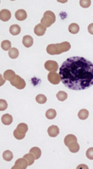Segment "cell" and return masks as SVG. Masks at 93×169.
Instances as JSON below:
<instances>
[{"instance_id": "cell-1", "label": "cell", "mask_w": 93, "mask_h": 169, "mask_svg": "<svg viewBox=\"0 0 93 169\" xmlns=\"http://www.w3.org/2000/svg\"><path fill=\"white\" fill-rule=\"evenodd\" d=\"M61 81L70 90L82 91L93 86V63L83 57H71L59 68Z\"/></svg>"}, {"instance_id": "cell-2", "label": "cell", "mask_w": 93, "mask_h": 169, "mask_svg": "<svg viewBox=\"0 0 93 169\" xmlns=\"http://www.w3.org/2000/svg\"><path fill=\"white\" fill-rule=\"evenodd\" d=\"M70 44L68 41L62 42L61 44H49L46 48V52L50 55H57L70 49Z\"/></svg>"}, {"instance_id": "cell-3", "label": "cell", "mask_w": 93, "mask_h": 169, "mask_svg": "<svg viewBox=\"0 0 93 169\" xmlns=\"http://www.w3.org/2000/svg\"><path fill=\"white\" fill-rule=\"evenodd\" d=\"M56 21V16L55 14L52 11H46L43 14V17L40 20L41 24L46 27H49L54 24Z\"/></svg>"}, {"instance_id": "cell-4", "label": "cell", "mask_w": 93, "mask_h": 169, "mask_svg": "<svg viewBox=\"0 0 93 169\" xmlns=\"http://www.w3.org/2000/svg\"><path fill=\"white\" fill-rule=\"evenodd\" d=\"M11 84L19 90H22L26 87V82L18 75H16V77L12 81H11Z\"/></svg>"}, {"instance_id": "cell-5", "label": "cell", "mask_w": 93, "mask_h": 169, "mask_svg": "<svg viewBox=\"0 0 93 169\" xmlns=\"http://www.w3.org/2000/svg\"><path fill=\"white\" fill-rule=\"evenodd\" d=\"M45 69L50 72H56L59 69V65L54 60H48L45 63Z\"/></svg>"}, {"instance_id": "cell-6", "label": "cell", "mask_w": 93, "mask_h": 169, "mask_svg": "<svg viewBox=\"0 0 93 169\" xmlns=\"http://www.w3.org/2000/svg\"><path fill=\"white\" fill-rule=\"evenodd\" d=\"M48 79L53 85H58L61 82L60 75L56 72H50L48 74Z\"/></svg>"}, {"instance_id": "cell-7", "label": "cell", "mask_w": 93, "mask_h": 169, "mask_svg": "<svg viewBox=\"0 0 93 169\" xmlns=\"http://www.w3.org/2000/svg\"><path fill=\"white\" fill-rule=\"evenodd\" d=\"M28 163L27 160L23 157V158H19L16 161L15 165L13 167H12V169H26L28 166Z\"/></svg>"}, {"instance_id": "cell-8", "label": "cell", "mask_w": 93, "mask_h": 169, "mask_svg": "<svg viewBox=\"0 0 93 169\" xmlns=\"http://www.w3.org/2000/svg\"><path fill=\"white\" fill-rule=\"evenodd\" d=\"M46 27H45V26H43L41 23L37 24V25H36L34 29L35 34L37 36H43V35L46 33Z\"/></svg>"}, {"instance_id": "cell-9", "label": "cell", "mask_w": 93, "mask_h": 169, "mask_svg": "<svg viewBox=\"0 0 93 169\" xmlns=\"http://www.w3.org/2000/svg\"><path fill=\"white\" fill-rule=\"evenodd\" d=\"M11 13L8 10L3 9L0 11V19L2 21H8L11 19Z\"/></svg>"}, {"instance_id": "cell-10", "label": "cell", "mask_w": 93, "mask_h": 169, "mask_svg": "<svg viewBox=\"0 0 93 169\" xmlns=\"http://www.w3.org/2000/svg\"><path fill=\"white\" fill-rule=\"evenodd\" d=\"M48 133L49 135L51 138H55V137L57 136L59 133V129L57 126H51L49 127V129H48Z\"/></svg>"}, {"instance_id": "cell-11", "label": "cell", "mask_w": 93, "mask_h": 169, "mask_svg": "<svg viewBox=\"0 0 93 169\" xmlns=\"http://www.w3.org/2000/svg\"><path fill=\"white\" fill-rule=\"evenodd\" d=\"M33 42H34V40H33V38L32 36L25 35L24 36V37H23L22 44H24V47H27V48L31 47L33 45Z\"/></svg>"}, {"instance_id": "cell-12", "label": "cell", "mask_w": 93, "mask_h": 169, "mask_svg": "<svg viewBox=\"0 0 93 169\" xmlns=\"http://www.w3.org/2000/svg\"><path fill=\"white\" fill-rule=\"evenodd\" d=\"M15 16L18 21H24V20H25L27 18V14L24 10L21 9L16 12Z\"/></svg>"}, {"instance_id": "cell-13", "label": "cell", "mask_w": 93, "mask_h": 169, "mask_svg": "<svg viewBox=\"0 0 93 169\" xmlns=\"http://www.w3.org/2000/svg\"><path fill=\"white\" fill-rule=\"evenodd\" d=\"M16 74L15 72H14L13 70H10V69L9 70L5 71L3 75L5 80H8L10 81V82L12 81L13 79L16 77Z\"/></svg>"}, {"instance_id": "cell-14", "label": "cell", "mask_w": 93, "mask_h": 169, "mask_svg": "<svg viewBox=\"0 0 93 169\" xmlns=\"http://www.w3.org/2000/svg\"><path fill=\"white\" fill-rule=\"evenodd\" d=\"M73 142H77V138L74 135H68L64 139V143L66 146H68Z\"/></svg>"}, {"instance_id": "cell-15", "label": "cell", "mask_w": 93, "mask_h": 169, "mask_svg": "<svg viewBox=\"0 0 93 169\" xmlns=\"http://www.w3.org/2000/svg\"><path fill=\"white\" fill-rule=\"evenodd\" d=\"M2 122L5 125H10L13 122V117L10 114H5L2 116Z\"/></svg>"}, {"instance_id": "cell-16", "label": "cell", "mask_w": 93, "mask_h": 169, "mask_svg": "<svg viewBox=\"0 0 93 169\" xmlns=\"http://www.w3.org/2000/svg\"><path fill=\"white\" fill-rule=\"evenodd\" d=\"M10 33L13 35H17L21 33V27L18 24H13L10 27Z\"/></svg>"}, {"instance_id": "cell-17", "label": "cell", "mask_w": 93, "mask_h": 169, "mask_svg": "<svg viewBox=\"0 0 93 169\" xmlns=\"http://www.w3.org/2000/svg\"><path fill=\"white\" fill-rule=\"evenodd\" d=\"M68 149L72 153H77L80 149V146L78 142H73L68 146Z\"/></svg>"}, {"instance_id": "cell-18", "label": "cell", "mask_w": 93, "mask_h": 169, "mask_svg": "<svg viewBox=\"0 0 93 169\" xmlns=\"http://www.w3.org/2000/svg\"><path fill=\"white\" fill-rule=\"evenodd\" d=\"M79 26L77 24H75V23H72L68 27V30L72 34H77L79 32Z\"/></svg>"}, {"instance_id": "cell-19", "label": "cell", "mask_w": 93, "mask_h": 169, "mask_svg": "<svg viewBox=\"0 0 93 169\" xmlns=\"http://www.w3.org/2000/svg\"><path fill=\"white\" fill-rule=\"evenodd\" d=\"M30 153L32 154L35 157V160H38L41 156V150L38 147H33L30 149Z\"/></svg>"}, {"instance_id": "cell-20", "label": "cell", "mask_w": 93, "mask_h": 169, "mask_svg": "<svg viewBox=\"0 0 93 169\" xmlns=\"http://www.w3.org/2000/svg\"><path fill=\"white\" fill-rule=\"evenodd\" d=\"M16 129L18 130V132H21V133L26 134L27 131H28V126L26 124H24V123H21V124H19L17 126V128Z\"/></svg>"}, {"instance_id": "cell-21", "label": "cell", "mask_w": 93, "mask_h": 169, "mask_svg": "<svg viewBox=\"0 0 93 169\" xmlns=\"http://www.w3.org/2000/svg\"><path fill=\"white\" fill-rule=\"evenodd\" d=\"M78 118L81 120H86L89 117V111L86 109H82L78 112Z\"/></svg>"}, {"instance_id": "cell-22", "label": "cell", "mask_w": 93, "mask_h": 169, "mask_svg": "<svg viewBox=\"0 0 93 169\" xmlns=\"http://www.w3.org/2000/svg\"><path fill=\"white\" fill-rule=\"evenodd\" d=\"M8 55L12 59H16L18 57L19 55V52L17 49L16 48H11L9 50V52H8Z\"/></svg>"}, {"instance_id": "cell-23", "label": "cell", "mask_w": 93, "mask_h": 169, "mask_svg": "<svg viewBox=\"0 0 93 169\" xmlns=\"http://www.w3.org/2000/svg\"><path fill=\"white\" fill-rule=\"evenodd\" d=\"M3 159L6 161H11L13 158V154L12 151H11L10 150H6V151H4L3 154Z\"/></svg>"}, {"instance_id": "cell-24", "label": "cell", "mask_w": 93, "mask_h": 169, "mask_svg": "<svg viewBox=\"0 0 93 169\" xmlns=\"http://www.w3.org/2000/svg\"><path fill=\"white\" fill-rule=\"evenodd\" d=\"M24 158L26 160H27V163H28L29 165H32L34 163L35 160V156L33 155L32 154H31V153H30V154H25V155L24 156Z\"/></svg>"}, {"instance_id": "cell-25", "label": "cell", "mask_w": 93, "mask_h": 169, "mask_svg": "<svg viewBox=\"0 0 93 169\" xmlns=\"http://www.w3.org/2000/svg\"><path fill=\"white\" fill-rule=\"evenodd\" d=\"M46 116L48 119H54L56 116V112L54 109H49L46 111Z\"/></svg>"}, {"instance_id": "cell-26", "label": "cell", "mask_w": 93, "mask_h": 169, "mask_svg": "<svg viewBox=\"0 0 93 169\" xmlns=\"http://www.w3.org/2000/svg\"><path fill=\"white\" fill-rule=\"evenodd\" d=\"M1 47L5 51H8L11 49V42L8 40H3L1 44Z\"/></svg>"}, {"instance_id": "cell-27", "label": "cell", "mask_w": 93, "mask_h": 169, "mask_svg": "<svg viewBox=\"0 0 93 169\" xmlns=\"http://www.w3.org/2000/svg\"><path fill=\"white\" fill-rule=\"evenodd\" d=\"M56 98L59 101L61 102H63V101L66 100L67 98H68V94H67L66 92L65 91H59L56 94Z\"/></svg>"}, {"instance_id": "cell-28", "label": "cell", "mask_w": 93, "mask_h": 169, "mask_svg": "<svg viewBox=\"0 0 93 169\" xmlns=\"http://www.w3.org/2000/svg\"><path fill=\"white\" fill-rule=\"evenodd\" d=\"M47 101V98L45 95L39 94L36 96V102L39 104H45Z\"/></svg>"}, {"instance_id": "cell-29", "label": "cell", "mask_w": 93, "mask_h": 169, "mask_svg": "<svg viewBox=\"0 0 93 169\" xmlns=\"http://www.w3.org/2000/svg\"><path fill=\"white\" fill-rule=\"evenodd\" d=\"M13 135L17 140H22V139H24V138H25L26 134L21 133V132H18V130L15 129V130H14V132H13Z\"/></svg>"}, {"instance_id": "cell-30", "label": "cell", "mask_w": 93, "mask_h": 169, "mask_svg": "<svg viewBox=\"0 0 93 169\" xmlns=\"http://www.w3.org/2000/svg\"><path fill=\"white\" fill-rule=\"evenodd\" d=\"M79 4L82 8H87L91 5V1L90 0H81Z\"/></svg>"}, {"instance_id": "cell-31", "label": "cell", "mask_w": 93, "mask_h": 169, "mask_svg": "<svg viewBox=\"0 0 93 169\" xmlns=\"http://www.w3.org/2000/svg\"><path fill=\"white\" fill-rule=\"evenodd\" d=\"M8 108V102L4 99H0V110L4 111Z\"/></svg>"}, {"instance_id": "cell-32", "label": "cell", "mask_w": 93, "mask_h": 169, "mask_svg": "<svg viewBox=\"0 0 93 169\" xmlns=\"http://www.w3.org/2000/svg\"><path fill=\"white\" fill-rule=\"evenodd\" d=\"M86 156H87V158L89 159V160H93V147L87 149V152H86Z\"/></svg>"}, {"instance_id": "cell-33", "label": "cell", "mask_w": 93, "mask_h": 169, "mask_svg": "<svg viewBox=\"0 0 93 169\" xmlns=\"http://www.w3.org/2000/svg\"><path fill=\"white\" fill-rule=\"evenodd\" d=\"M88 32L91 35H93V23H92L88 26Z\"/></svg>"}, {"instance_id": "cell-34", "label": "cell", "mask_w": 93, "mask_h": 169, "mask_svg": "<svg viewBox=\"0 0 93 169\" xmlns=\"http://www.w3.org/2000/svg\"><path fill=\"white\" fill-rule=\"evenodd\" d=\"M87 168V169H88L89 168H88V166L87 165H78V167H77V168Z\"/></svg>"}]
</instances>
